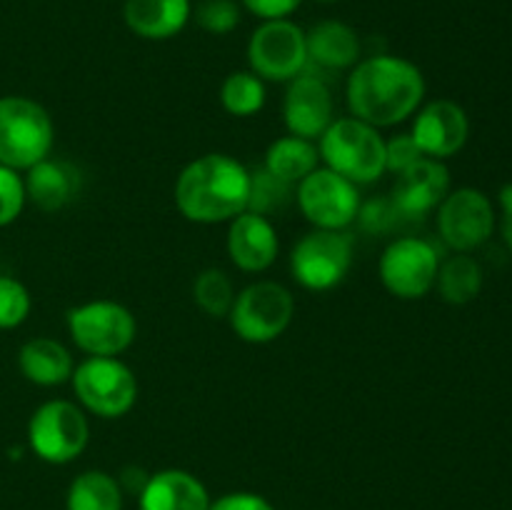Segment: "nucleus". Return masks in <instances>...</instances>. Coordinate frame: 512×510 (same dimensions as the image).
<instances>
[{"mask_svg":"<svg viewBox=\"0 0 512 510\" xmlns=\"http://www.w3.org/2000/svg\"><path fill=\"white\" fill-rule=\"evenodd\" d=\"M318 160L320 153L318 145H313V140L298 138V135H285V138L270 143L263 168L278 180H283V183L295 185L318 168Z\"/></svg>","mask_w":512,"mask_h":510,"instance_id":"nucleus-23","label":"nucleus"},{"mask_svg":"<svg viewBox=\"0 0 512 510\" xmlns=\"http://www.w3.org/2000/svg\"><path fill=\"white\" fill-rule=\"evenodd\" d=\"M193 18L190 0H125L123 20L143 40H170Z\"/></svg>","mask_w":512,"mask_h":510,"instance_id":"nucleus-19","label":"nucleus"},{"mask_svg":"<svg viewBox=\"0 0 512 510\" xmlns=\"http://www.w3.org/2000/svg\"><path fill=\"white\" fill-rule=\"evenodd\" d=\"M450 193V173L443 160L420 158L398 173L393 185V205L403 218H423L438 208Z\"/></svg>","mask_w":512,"mask_h":510,"instance_id":"nucleus-16","label":"nucleus"},{"mask_svg":"<svg viewBox=\"0 0 512 510\" xmlns=\"http://www.w3.org/2000/svg\"><path fill=\"white\" fill-rule=\"evenodd\" d=\"M345 95L353 118L378 130L390 128L423 103L425 78L418 65L400 55H373L355 63Z\"/></svg>","mask_w":512,"mask_h":510,"instance_id":"nucleus-1","label":"nucleus"},{"mask_svg":"<svg viewBox=\"0 0 512 510\" xmlns=\"http://www.w3.org/2000/svg\"><path fill=\"white\" fill-rule=\"evenodd\" d=\"M88 438V418L78 405L68 403V400H48L30 415V450L45 463H70L88 448Z\"/></svg>","mask_w":512,"mask_h":510,"instance_id":"nucleus-8","label":"nucleus"},{"mask_svg":"<svg viewBox=\"0 0 512 510\" xmlns=\"http://www.w3.org/2000/svg\"><path fill=\"white\" fill-rule=\"evenodd\" d=\"M55 128L48 110L25 95L0 98V165L30 170L50 158Z\"/></svg>","mask_w":512,"mask_h":510,"instance_id":"nucleus-4","label":"nucleus"},{"mask_svg":"<svg viewBox=\"0 0 512 510\" xmlns=\"http://www.w3.org/2000/svg\"><path fill=\"white\" fill-rule=\"evenodd\" d=\"M503 238L508 243V248L512 250V210H505L503 215Z\"/></svg>","mask_w":512,"mask_h":510,"instance_id":"nucleus-36","label":"nucleus"},{"mask_svg":"<svg viewBox=\"0 0 512 510\" xmlns=\"http://www.w3.org/2000/svg\"><path fill=\"white\" fill-rule=\"evenodd\" d=\"M303 0H240L248 13H253L260 20H285L300 8Z\"/></svg>","mask_w":512,"mask_h":510,"instance_id":"nucleus-34","label":"nucleus"},{"mask_svg":"<svg viewBox=\"0 0 512 510\" xmlns=\"http://www.w3.org/2000/svg\"><path fill=\"white\" fill-rule=\"evenodd\" d=\"M495 230V210L478 188H458L438 205V233L458 253H470L488 243Z\"/></svg>","mask_w":512,"mask_h":510,"instance_id":"nucleus-13","label":"nucleus"},{"mask_svg":"<svg viewBox=\"0 0 512 510\" xmlns=\"http://www.w3.org/2000/svg\"><path fill=\"white\" fill-rule=\"evenodd\" d=\"M220 103L235 118H248L263 110L265 85L253 70H235L220 88Z\"/></svg>","mask_w":512,"mask_h":510,"instance_id":"nucleus-26","label":"nucleus"},{"mask_svg":"<svg viewBox=\"0 0 512 510\" xmlns=\"http://www.w3.org/2000/svg\"><path fill=\"white\" fill-rule=\"evenodd\" d=\"M410 135L425 158L445 160L468 143V113L455 100H433L418 113Z\"/></svg>","mask_w":512,"mask_h":510,"instance_id":"nucleus-15","label":"nucleus"},{"mask_svg":"<svg viewBox=\"0 0 512 510\" xmlns=\"http://www.w3.org/2000/svg\"><path fill=\"white\" fill-rule=\"evenodd\" d=\"M318 153L325 168L355 185L375 183L385 173V138L358 118H338L320 135Z\"/></svg>","mask_w":512,"mask_h":510,"instance_id":"nucleus-3","label":"nucleus"},{"mask_svg":"<svg viewBox=\"0 0 512 510\" xmlns=\"http://www.w3.org/2000/svg\"><path fill=\"white\" fill-rule=\"evenodd\" d=\"M500 205H503V210H512V183L500 188Z\"/></svg>","mask_w":512,"mask_h":510,"instance_id":"nucleus-37","label":"nucleus"},{"mask_svg":"<svg viewBox=\"0 0 512 510\" xmlns=\"http://www.w3.org/2000/svg\"><path fill=\"white\" fill-rule=\"evenodd\" d=\"M225 245H228V255L233 265L243 273H263V270H268L275 263L280 250L278 233H275L268 215L253 213V210H245V213L235 215L230 220L228 243Z\"/></svg>","mask_w":512,"mask_h":510,"instance_id":"nucleus-17","label":"nucleus"},{"mask_svg":"<svg viewBox=\"0 0 512 510\" xmlns=\"http://www.w3.org/2000/svg\"><path fill=\"white\" fill-rule=\"evenodd\" d=\"M420 158H423V153H420L410 133H400L393 140H385V170H393L398 175Z\"/></svg>","mask_w":512,"mask_h":510,"instance_id":"nucleus-32","label":"nucleus"},{"mask_svg":"<svg viewBox=\"0 0 512 510\" xmlns=\"http://www.w3.org/2000/svg\"><path fill=\"white\" fill-rule=\"evenodd\" d=\"M318 3H338V0H318Z\"/></svg>","mask_w":512,"mask_h":510,"instance_id":"nucleus-38","label":"nucleus"},{"mask_svg":"<svg viewBox=\"0 0 512 510\" xmlns=\"http://www.w3.org/2000/svg\"><path fill=\"white\" fill-rule=\"evenodd\" d=\"M308 68L348 70L360 60V38L343 20H323L305 33Z\"/></svg>","mask_w":512,"mask_h":510,"instance_id":"nucleus-20","label":"nucleus"},{"mask_svg":"<svg viewBox=\"0 0 512 510\" xmlns=\"http://www.w3.org/2000/svg\"><path fill=\"white\" fill-rule=\"evenodd\" d=\"M28 195H25V180L18 170L0 165V228H8L10 223L20 218Z\"/></svg>","mask_w":512,"mask_h":510,"instance_id":"nucleus-31","label":"nucleus"},{"mask_svg":"<svg viewBox=\"0 0 512 510\" xmlns=\"http://www.w3.org/2000/svg\"><path fill=\"white\" fill-rule=\"evenodd\" d=\"M285 128L290 135L315 140L328 130L333 123V95L323 75H315L310 70L300 73L290 80L288 93L283 100Z\"/></svg>","mask_w":512,"mask_h":510,"instance_id":"nucleus-14","label":"nucleus"},{"mask_svg":"<svg viewBox=\"0 0 512 510\" xmlns=\"http://www.w3.org/2000/svg\"><path fill=\"white\" fill-rule=\"evenodd\" d=\"M68 510H123V488L105 470H85L70 483L65 495Z\"/></svg>","mask_w":512,"mask_h":510,"instance_id":"nucleus-24","label":"nucleus"},{"mask_svg":"<svg viewBox=\"0 0 512 510\" xmlns=\"http://www.w3.org/2000/svg\"><path fill=\"white\" fill-rule=\"evenodd\" d=\"M358 218L363 220V225L373 233H385V230L393 228L398 223V218L403 215L398 213V208L393 205V200H370V203L360 205Z\"/></svg>","mask_w":512,"mask_h":510,"instance_id":"nucleus-33","label":"nucleus"},{"mask_svg":"<svg viewBox=\"0 0 512 510\" xmlns=\"http://www.w3.org/2000/svg\"><path fill=\"white\" fill-rule=\"evenodd\" d=\"M295 200L305 220L323 230H345L358 220L363 205L358 185L330 168H315L305 175L295 190Z\"/></svg>","mask_w":512,"mask_h":510,"instance_id":"nucleus-12","label":"nucleus"},{"mask_svg":"<svg viewBox=\"0 0 512 510\" xmlns=\"http://www.w3.org/2000/svg\"><path fill=\"white\" fill-rule=\"evenodd\" d=\"M208 510H275L263 495L255 493H228L210 503Z\"/></svg>","mask_w":512,"mask_h":510,"instance_id":"nucleus-35","label":"nucleus"},{"mask_svg":"<svg viewBox=\"0 0 512 510\" xmlns=\"http://www.w3.org/2000/svg\"><path fill=\"white\" fill-rule=\"evenodd\" d=\"M295 298L285 285L260 280L235 295L228 318L235 335L245 343L263 345L280 338L293 323Z\"/></svg>","mask_w":512,"mask_h":510,"instance_id":"nucleus-6","label":"nucleus"},{"mask_svg":"<svg viewBox=\"0 0 512 510\" xmlns=\"http://www.w3.org/2000/svg\"><path fill=\"white\" fill-rule=\"evenodd\" d=\"M80 405L105 420L123 418L138 400V378L118 358L90 355L70 375Z\"/></svg>","mask_w":512,"mask_h":510,"instance_id":"nucleus-5","label":"nucleus"},{"mask_svg":"<svg viewBox=\"0 0 512 510\" xmlns=\"http://www.w3.org/2000/svg\"><path fill=\"white\" fill-rule=\"evenodd\" d=\"M25 195L30 203L45 213L65 208L70 200H75L80 190V178L68 163L60 160H40L33 168L25 170Z\"/></svg>","mask_w":512,"mask_h":510,"instance_id":"nucleus-21","label":"nucleus"},{"mask_svg":"<svg viewBox=\"0 0 512 510\" xmlns=\"http://www.w3.org/2000/svg\"><path fill=\"white\" fill-rule=\"evenodd\" d=\"M250 203V170L225 153H208L180 170L175 205L190 223H230Z\"/></svg>","mask_w":512,"mask_h":510,"instance_id":"nucleus-2","label":"nucleus"},{"mask_svg":"<svg viewBox=\"0 0 512 510\" xmlns=\"http://www.w3.org/2000/svg\"><path fill=\"white\" fill-rule=\"evenodd\" d=\"M378 270L390 295L400 300H418L435 288L440 255L430 240L403 235L383 250Z\"/></svg>","mask_w":512,"mask_h":510,"instance_id":"nucleus-11","label":"nucleus"},{"mask_svg":"<svg viewBox=\"0 0 512 510\" xmlns=\"http://www.w3.org/2000/svg\"><path fill=\"white\" fill-rule=\"evenodd\" d=\"M290 188H293V185L278 180L265 168L255 170V173H250L248 210H253V213H260V215H268L270 210H280L285 205V200H288Z\"/></svg>","mask_w":512,"mask_h":510,"instance_id":"nucleus-29","label":"nucleus"},{"mask_svg":"<svg viewBox=\"0 0 512 510\" xmlns=\"http://www.w3.org/2000/svg\"><path fill=\"white\" fill-rule=\"evenodd\" d=\"M68 333L83 353L115 358L133 345L138 325L125 305L115 300H93L70 310Z\"/></svg>","mask_w":512,"mask_h":510,"instance_id":"nucleus-10","label":"nucleus"},{"mask_svg":"<svg viewBox=\"0 0 512 510\" xmlns=\"http://www.w3.org/2000/svg\"><path fill=\"white\" fill-rule=\"evenodd\" d=\"M195 23L210 35H228L240 23V3L235 0H200L195 5Z\"/></svg>","mask_w":512,"mask_h":510,"instance_id":"nucleus-30","label":"nucleus"},{"mask_svg":"<svg viewBox=\"0 0 512 510\" xmlns=\"http://www.w3.org/2000/svg\"><path fill=\"white\" fill-rule=\"evenodd\" d=\"M435 285H438L445 303L465 305L478 298L480 290H483V270H480L478 260L470 258V255H453L445 263H440Z\"/></svg>","mask_w":512,"mask_h":510,"instance_id":"nucleus-25","label":"nucleus"},{"mask_svg":"<svg viewBox=\"0 0 512 510\" xmlns=\"http://www.w3.org/2000/svg\"><path fill=\"white\" fill-rule=\"evenodd\" d=\"M33 300L18 278L0 275V330H13L28 320Z\"/></svg>","mask_w":512,"mask_h":510,"instance_id":"nucleus-28","label":"nucleus"},{"mask_svg":"<svg viewBox=\"0 0 512 510\" xmlns=\"http://www.w3.org/2000/svg\"><path fill=\"white\" fill-rule=\"evenodd\" d=\"M250 70L260 80L290 83L308 70L305 30L293 20H263L248 40Z\"/></svg>","mask_w":512,"mask_h":510,"instance_id":"nucleus-9","label":"nucleus"},{"mask_svg":"<svg viewBox=\"0 0 512 510\" xmlns=\"http://www.w3.org/2000/svg\"><path fill=\"white\" fill-rule=\"evenodd\" d=\"M193 298L210 318H228L235 303V288L220 268H208L195 278Z\"/></svg>","mask_w":512,"mask_h":510,"instance_id":"nucleus-27","label":"nucleus"},{"mask_svg":"<svg viewBox=\"0 0 512 510\" xmlns=\"http://www.w3.org/2000/svg\"><path fill=\"white\" fill-rule=\"evenodd\" d=\"M210 495L203 480L180 468L160 470L150 475L138 495L140 510H208Z\"/></svg>","mask_w":512,"mask_h":510,"instance_id":"nucleus-18","label":"nucleus"},{"mask_svg":"<svg viewBox=\"0 0 512 510\" xmlns=\"http://www.w3.org/2000/svg\"><path fill=\"white\" fill-rule=\"evenodd\" d=\"M355 238L348 230L315 228L295 243L290 273L303 288L330 290L348 275L353 265Z\"/></svg>","mask_w":512,"mask_h":510,"instance_id":"nucleus-7","label":"nucleus"},{"mask_svg":"<svg viewBox=\"0 0 512 510\" xmlns=\"http://www.w3.org/2000/svg\"><path fill=\"white\" fill-rule=\"evenodd\" d=\"M18 368L28 383L53 388L70 380L75 365L73 355L60 340L33 338L18 350Z\"/></svg>","mask_w":512,"mask_h":510,"instance_id":"nucleus-22","label":"nucleus"}]
</instances>
